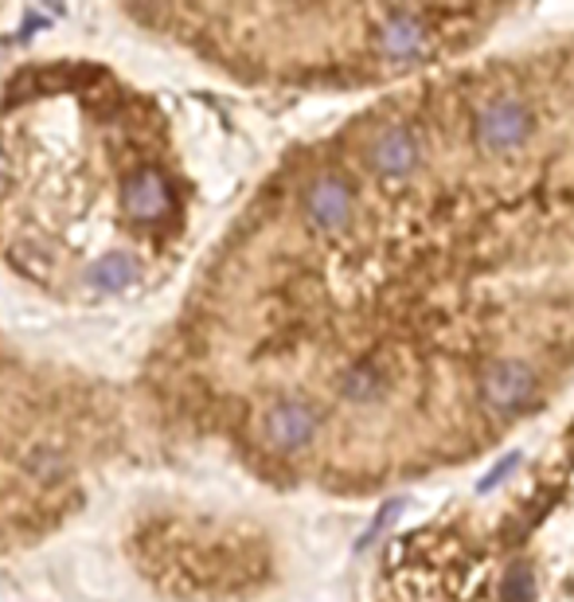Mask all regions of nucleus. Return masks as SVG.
Here are the masks:
<instances>
[{
	"mask_svg": "<svg viewBox=\"0 0 574 602\" xmlns=\"http://www.w3.org/2000/svg\"><path fill=\"white\" fill-rule=\"evenodd\" d=\"M535 118L527 110V102L519 98H493L485 110L477 114V141L488 154H512L532 137Z\"/></svg>",
	"mask_w": 574,
	"mask_h": 602,
	"instance_id": "nucleus-2",
	"label": "nucleus"
},
{
	"mask_svg": "<svg viewBox=\"0 0 574 602\" xmlns=\"http://www.w3.org/2000/svg\"><path fill=\"white\" fill-rule=\"evenodd\" d=\"M356 211V193L344 177L336 172H320L309 188H305V219H309L317 231L333 235V231H344Z\"/></svg>",
	"mask_w": 574,
	"mask_h": 602,
	"instance_id": "nucleus-3",
	"label": "nucleus"
},
{
	"mask_svg": "<svg viewBox=\"0 0 574 602\" xmlns=\"http://www.w3.org/2000/svg\"><path fill=\"white\" fill-rule=\"evenodd\" d=\"M481 395H485V403L496 411L524 407V403L535 395L532 368L519 364V361H496L493 368L485 372V379H481Z\"/></svg>",
	"mask_w": 574,
	"mask_h": 602,
	"instance_id": "nucleus-6",
	"label": "nucleus"
},
{
	"mask_svg": "<svg viewBox=\"0 0 574 602\" xmlns=\"http://www.w3.org/2000/svg\"><path fill=\"white\" fill-rule=\"evenodd\" d=\"M516 462H519V458H516V454H512V458H504V462H501V466H496V474H493V477H485V482H481V493H488V490H496V485H501V482H504V477H508V474H512V466H516Z\"/></svg>",
	"mask_w": 574,
	"mask_h": 602,
	"instance_id": "nucleus-10",
	"label": "nucleus"
},
{
	"mask_svg": "<svg viewBox=\"0 0 574 602\" xmlns=\"http://www.w3.org/2000/svg\"><path fill=\"white\" fill-rule=\"evenodd\" d=\"M367 161H372V169L387 180H399V177H407V172H415V165H418L415 134H410L407 126H387L372 141V149H367Z\"/></svg>",
	"mask_w": 574,
	"mask_h": 602,
	"instance_id": "nucleus-7",
	"label": "nucleus"
},
{
	"mask_svg": "<svg viewBox=\"0 0 574 602\" xmlns=\"http://www.w3.org/2000/svg\"><path fill=\"white\" fill-rule=\"evenodd\" d=\"M430 12L418 9H387L379 12V28H375V43H379L383 59L395 63H410V59L430 56Z\"/></svg>",
	"mask_w": 574,
	"mask_h": 602,
	"instance_id": "nucleus-1",
	"label": "nucleus"
},
{
	"mask_svg": "<svg viewBox=\"0 0 574 602\" xmlns=\"http://www.w3.org/2000/svg\"><path fill=\"white\" fill-rule=\"evenodd\" d=\"M379 392H383V376L372 368V364H359V368H352L348 376H344V395H348V399L367 403Z\"/></svg>",
	"mask_w": 574,
	"mask_h": 602,
	"instance_id": "nucleus-9",
	"label": "nucleus"
},
{
	"mask_svg": "<svg viewBox=\"0 0 574 602\" xmlns=\"http://www.w3.org/2000/svg\"><path fill=\"white\" fill-rule=\"evenodd\" d=\"M176 211V193L157 169H137L126 180V216L137 224H160Z\"/></svg>",
	"mask_w": 574,
	"mask_h": 602,
	"instance_id": "nucleus-5",
	"label": "nucleus"
},
{
	"mask_svg": "<svg viewBox=\"0 0 574 602\" xmlns=\"http://www.w3.org/2000/svg\"><path fill=\"white\" fill-rule=\"evenodd\" d=\"M317 411L309 407V403H297V399H286L278 403V407L266 411L263 418V434L266 442H270L274 450H281V454H294V450L309 446V438L317 434Z\"/></svg>",
	"mask_w": 574,
	"mask_h": 602,
	"instance_id": "nucleus-4",
	"label": "nucleus"
},
{
	"mask_svg": "<svg viewBox=\"0 0 574 602\" xmlns=\"http://www.w3.org/2000/svg\"><path fill=\"white\" fill-rule=\"evenodd\" d=\"M141 278V266H137V258L121 255V250H110V255H102L95 266H90L87 282L98 289H106V294H118V289H126L129 282Z\"/></svg>",
	"mask_w": 574,
	"mask_h": 602,
	"instance_id": "nucleus-8",
	"label": "nucleus"
},
{
	"mask_svg": "<svg viewBox=\"0 0 574 602\" xmlns=\"http://www.w3.org/2000/svg\"><path fill=\"white\" fill-rule=\"evenodd\" d=\"M4 180H9V165H4V157H0V188H4Z\"/></svg>",
	"mask_w": 574,
	"mask_h": 602,
	"instance_id": "nucleus-11",
	"label": "nucleus"
}]
</instances>
